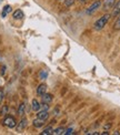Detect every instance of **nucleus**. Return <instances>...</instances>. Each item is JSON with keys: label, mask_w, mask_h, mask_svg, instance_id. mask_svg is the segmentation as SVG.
Instances as JSON below:
<instances>
[{"label": "nucleus", "mask_w": 120, "mask_h": 135, "mask_svg": "<svg viewBox=\"0 0 120 135\" xmlns=\"http://www.w3.org/2000/svg\"><path fill=\"white\" fill-rule=\"evenodd\" d=\"M64 132H65L64 127H58V128H56V130L52 131V134H55V135H61V134H64Z\"/></svg>", "instance_id": "nucleus-16"}, {"label": "nucleus", "mask_w": 120, "mask_h": 135, "mask_svg": "<svg viewBox=\"0 0 120 135\" xmlns=\"http://www.w3.org/2000/svg\"><path fill=\"white\" fill-rule=\"evenodd\" d=\"M3 125H6V126L9 127V128H14V127L17 126V122H16V120H15V117H12V116H7V117H6V119L3 120Z\"/></svg>", "instance_id": "nucleus-3"}, {"label": "nucleus", "mask_w": 120, "mask_h": 135, "mask_svg": "<svg viewBox=\"0 0 120 135\" xmlns=\"http://www.w3.org/2000/svg\"><path fill=\"white\" fill-rule=\"evenodd\" d=\"M100 6H101V1L97 0V1H95L94 3H91V6H90L89 8L86 9V13L89 15V16H90V15H92V13H95L96 11L100 8Z\"/></svg>", "instance_id": "nucleus-2"}, {"label": "nucleus", "mask_w": 120, "mask_h": 135, "mask_svg": "<svg viewBox=\"0 0 120 135\" xmlns=\"http://www.w3.org/2000/svg\"><path fill=\"white\" fill-rule=\"evenodd\" d=\"M113 29L115 30H120V13L117 16V19L115 21V25H113Z\"/></svg>", "instance_id": "nucleus-15"}, {"label": "nucleus", "mask_w": 120, "mask_h": 135, "mask_svg": "<svg viewBox=\"0 0 120 135\" xmlns=\"http://www.w3.org/2000/svg\"><path fill=\"white\" fill-rule=\"evenodd\" d=\"M40 109L48 111V110H49V105H48V103H43V102H42V104H40Z\"/></svg>", "instance_id": "nucleus-20"}, {"label": "nucleus", "mask_w": 120, "mask_h": 135, "mask_svg": "<svg viewBox=\"0 0 120 135\" xmlns=\"http://www.w3.org/2000/svg\"><path fill=\"white\" fill-rule=\"evenodd\" d=\"M12 17L16 20H20V19L24 18V12H22L21 10H16L14 12V15H12Z\"/></svg>", "instance_id": "nucleus-12"}, {"label": "nucleus", "mask_w": 120, "mask_h": 135, "mask_svg": "<svg viewBox=\"0 0 120 135\" xmlns=\"http://www.w3.org/2000/svg\"><path fill=\"white\" fill-rule=\"evenodd\" d=\"M37 117L38 119H41L43 121H46L49 117V113H48V111H46V110H41V111H38V113H37Z\"/></svg>", "instance_id": "nucleus-5"}, {"label": "nucleus", "mask_w": 120, "mask_h": 135, "mask_svg": "<svg viewBox=\"0 0 120 135\" xmlns=\"http://www.w3.org/2000/svg\"><path fill=\"white\" fill-rule=\"evenodd\" d=\"M52 127L51 126H48L47 128H46V130H43V132H41V134L42 135H49V134H52Z\"/></svg>", "instance_id": "nucleus-17"}, {"label": "nucleus", "mask_w": 120, "mask_h": 135, "mask_svg": "<svg viewBox=\"0 0 120 135\" xmlns=\"http://www.w3.org/2000/svg\"><path fill=\"white\" fill-rule=\"evenodd\" d=\"M110 127V124H107V125H105V128H109Z\"/></svg>", "instance_id": "nucleus-25"}, {"label": "nucleus", "mask_w": 120, "mask_h": 135, "mask_svg": "<svg viewBox=\"0 0 120 135\" xmlns=\"http://www.w3.org/2000/svg\"><path fill=\"white\" fill-rule=\"evenodd\" d=\"M7 111H8V108L5 105L3 108L1 109V111H0V115H5V113H7Z\"/></svg>", "instance_id": "nucleus-23"}, {"label": "nucleus", "mask_w": 120, "mask_h": 135, "mask_svg": "<svg viewBox=\"0 0 120 135\" xmlns=\"http://www.w3.org/2000/svg\"><path fill=\"white\" fill-rule=\"evenodd\" d=\"M71 134H73V128L72 127L67 128V130H65V132H64V135H71Z\"/></svg>", "instance_id": "nucleus-19"}, {"label": "nucleus", "mask_w": 120, "mask_h": 135, "mask_svg": "<svg viewBox=\"0 0 120 135\" xmlns=\"http://www.w3.org/2000/svg\"><path fill=\"white\" fill-rule=\"evenodd\" d=\"M87 1H88V0H80V2H83V3L87 2Z\"/></svg>", "instance_id": "nucleus-26"}, {"label": "nucleus", "mask_w": 120, "mask_h": 135, "mask_svg": "<svg viewBox=\"0 0 120 135\" xmlns=\"http://www.w3.org/2000/svg\"><path fill=\"white\" fill-rule=\"evenodd\" d=\"M10 11H11V7H10V6H9V4L5 6V7H3V10H2V12H1V16L5 18V17L7 16V15L10 12Z\"/></svg>", "instance_id": "nucleus-13"}, {"label": "nucleus", "mask_w": 120, "mask_h": 135, "mask_svg": "<svg viewBox=\"0 0 120 135\" xmlns=\"http://www.w3.org/2000/svg\"><path fill=\"white\" fill-rule=\"evenodd\" d=\"M46 91H47V85H46V84H43V83L40 84V85L37 88V94L40 95V97H41L42 94H45Z\"/></svg>", "instance_id": "nucleus-8"}, {"label": "nucleus", "mask_w": 120, "mask_h": 135, "mask_svg": "<svg viewBox=\"0 0 120 135\" xmlns=\"http://www.w3.org/2000/svg\"><path fill=\"white\" fill-rule=\"evenodd\" d=\"M73 2H75V0H66L65 6H66V7H70L71 4H73Z\"/></svg>", "instance_id": "nucleus-21"}, {"label": "nucleus", "mask_w": 120, "mask_h": 135, "mask_svg": "<svg viewBox=\"0 0 120 135\" xmlns=\"http://www.w3.org/2000/svg\"><path fill=\"white\" fill-rule=\"evenodd\" d=\"M115 2H116V0H105L104 1V8L102 9H104L105 11L111 9L113 7V4H115Z\"/></svg>", "instance_id": "nucleus-6"}, {"label": "nucleus", "mask_w": 120, "mask_h": 135, "mask_svg": "<svg viewBox=\"0 0 120 135\" xmlns=\"http://www.w3.org/2000/svg\"><path fill=\"white\" fill-rule=\"evenodd\" d=\"M32 125L35 126V127H38V128H39V127H41V126L45 125V121L41 120V119H38V117H37L36 120L32 121Z\"/></svg>", "instance_id": "nucleus-10"}, {"label": "nucleus", "mask_w": 120, "mask_h": 135, "mask_svg": "<svg viewBox=\"0 0 120 135\" xmlns=\"http://www.w3.org/2000/svg\"><path fill=\"white\" fill-rule=\"evenodd\" d=\"M113 134H115V135H119V134H120V133H119V132H118V131H116V132H115V133H113Z\"/></svg>", "instance_id": "nucleus-27"}, {"label": "nucleus", "mask_w": 120, "mask_h": 135, "mask_svg": "<svg viewBox=\"0 0 120 135\" xmlns=\"http://www.w3.org/2000/svg\"><path fill=\"white\" fill-rule=\"evenodd\" d=\"M25 109H26V104L25 103H21L19 105V108H18V115L22 116L25 114Z\"/></svg>", "instance_id": "nucleus-14"}, {"label": "nucleus", "mask_w": 120, "mask_h": 135, "mask_svg": "<svg viewBox=\"0 0 120 135\" xmlns=\"http://www.w3.org/2000/svg\"><path fill=\"white\" fill-rule=\"evenodd\" d=\"M119 13H120V0L116 1V2H115V4H113L111 16H112V17H117Z\"/></svg>", "instance_id": "nucleus-4"}, {"label": "nucleus", "mask_w": 120, "mask_h": 135, "mask_svg": "<svg viewBox=\"0 0 120 135\" xmlns=\"http://www.w3.org/2000/svg\"><path fill=\"white\" fill-rule=\"evenodd\" d=\"M6 73V65H1L0 66V75H5Z\"/></svg>", "instance_id": "nucleus-22"}, {"label": "nucleus", "mask_w": 120, "mask_h": 135, "mask_svg": "<svg viewBox=\"0 0 120 135\" xmlns=\"http://www.w3.org/2000/svg\"><path fill=\"white\" fill-rule=\"evenodd\" d=\"M2 99H3V92L0 90V103H1V101H2Z\"/></svg>", "instance_id": "nucleus-24"}, {"label": "nucleus", "mask_w": 120, "mask_h": 135, "mask_svg": "<svg viewBox=\"0 0 120 135\" xmlns=\"http://www.w3.org/2000/svg\"><path fill=\"white\" fill-rule=\"evenodd\" d=\"M39 75H40V79H41V80H45V79L47 78V75H48V72L43 70V71L40 72V74H39Z\"/></svg>", "instance_id": "nucleus-18"}, {"label": "nucleus", "mask_w": 120, "mask_h": 135, "mask_svg": "<svg viewBox=\"0 0 120 135\" xmlns=\"http://www.w3.org/2000/svg\"><path fill=\"white\" fill-rule=\"evenodd\" d=\"M27 126V119H22L19 123V125L17 126V131L18 132H22L25 130V127Z\"/></svg>", "instance_id": "nucleus-9"}, {"label": "nucleus", "mask_w": 120, "mask_h": 135, "mask_svg": "<svg viewBox=\"0 0 120 135\" xmlns=\"http://www.w3.org/2000/svg\"><path fill=\"white\" fill-rule=\"evenodd\" d=\"M41 99H42V102H43V103H48V104H50L54 98H52V94L45 93V94L41 95Z\"/></svg>", "instance_id": "nucleus-7"}, {"label": "nucleus", "mask_w": 120, "mask_h": 135, "mask_svg": "<svg viewBox=\"0 0 120 135\" xmlns=\"http://www.w3.org/2000/svg\"><path fill=\"white\" fill-rule=\"evenodd\" d=\"M31 109L33 111H36V112H38L40 110V103L38 102V100H36V99L32 100V102H31Z\"/></svg>", "instance_id": "nucleus-11"}, {"label": "nucleus", "mask_w": 120, "mask_h": 135, "mask_svg": "<svg viewBox=\"0 0 120 135\" xmlns=\"http://www.w3.org/2000/svg\"><path fill=\"white\" fill-rule=\"evenodd\" d=\"M108 134H109L108 132H104V133H102V135H108Z\"/></svg>", "instance_id": "nucleus-28"}, {"label": "nucleus", "mask_w": 120, "mask_h": 135, "mask_svg": "<svg viewBox=\"0 0 120 135\" xmlns=\"http://www.w3.org/2000/svg\"><path fill=\"white\" fill-rule=\"evenodd\" d=\"M110 17H111L110 13H106V15H104L102 17H100V18L95 22L94 29H95L96 31H100L101 29H104V28L106 27V25L108 23V21H109Z\"/></svg>", "instance_id": "nucleus-1"}]
</instances>
